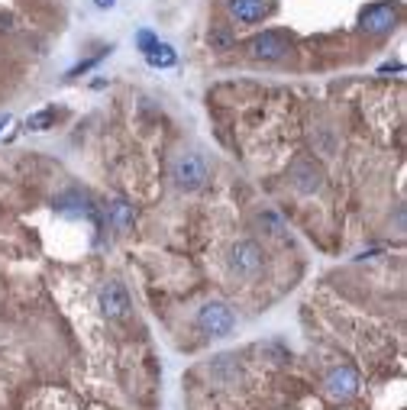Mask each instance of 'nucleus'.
<instances>
[{
  "label": "nucleus",
  "instance_id": "7",
  "mask_svg": "<svg viewBox=\"0 0 407 410\" xmlns=\"http://www.w3.org/2000/svg\"><path fill=\"white\" fill-rule=\"evenodd\" d=\"M395 20H397V10L391 7V3H372V7H365L362 10V30L365 32H388L391 26H395Z\"/></svg>",
  "mask_w": 407,
  "mask_h": 410
},
{
  "label": "nucleus",
  "instance_id": "15",
  "mask_svg": "<svg viewBox=\"0 0 407 410\" xmlns=\"http://www.w3.org/2000/svg\"><path fill=\"white\" fill-rule=\"evenodd\" d=\"M136 39H140V49H142V52H149V49H155V45H159V39H155L149 30H142Z\"/></svg>",
  "mask_w": 407,
  "mask_h": 410
},
{
  "label": "nucleus",
  "instance_id": "5",
  "mask_svg": "<svg viewBox=\"0 0 407 410\" xmlns=\"http://www.w3.org/2000/svg\"><path fill=\"white\" fill-rule=\"evenodd\" d=\"M291 184H294L300 194H314V191H320V184H323L320 165H314L311 158H298V162L291 165Z\"/></svg>",
  "mask_w": 407,
  "mask_h": 410
},
{
  "label": "nucleus",
  "instance_id": "13",
  "mask_svg": "<svg viewBox=\"0 0 407 410\" xmlns=\"http://www.w3.org/2000/svg\"><path fill=\"white\" fill-rule=\"evenodd\" d=\"M55 123V110L52 107H45V110H36V114L26 116V127L32 129V133H43V129H49Z\"/></svg>",
  "mask_w": 407,
  "mask_h": 410
},
{
  "label": "nucleus",
  "instance_id": "4",
  "mask_svg": "<svg viewBox=\"0 0 407 410\" xmlns=\"http://www.w3.org/2000/svg\"><path fill=\"white\" fill-rule=\"evenodd\" d=\"M230 265H233L236 274H243V278H256L258 268H262V249H258L256 242H236L233 246V255H230Z\"/></svg>",
  "mask_w": 407,
  "mask_h": 410
},
{
  "label": "nucleus",
  "instance_id": "16",
  "mask_svg": "<svg viewBox=\"0 0 407 410\" xmlns=\"http://www.w3.org/2000/svg\"><path fill=\"white\" fill-rule=\"evenodd\" d=\"M210 39H214V45H220V49H226V45H230V36H226V32H214Z\"/></svg>",
  "mask_w": 407,
  "mask_h": 410
},
{
  "label": "nucleus",
  "instance_id": "10",
  "mask_svg": "<svg viewBox=\"0 0 407 410\" xmlns=\"http://www.w3.org/2000/svg\"><path fill=\"white\" fill-rule=\"evenodd\" d=\"M133 217H136V211H133V204H126V200H117L113 207H110V223H113V230L123 233L133 226Z\"/></svg>",
  "mask_w": 407,
  "mask_h": 410
},
{
  "label": "nucleus",
  "instance_id": "8",
  "mask_svg": "<svg viewBox=\"0 0 407 410\" xmlns=\"http://www.w3.org/2000/svg\"><path fill=\"white\" fill-rule=\"evenodd\" d=\"M100 307H104V314H107L110 320L126 316V310H129L126 288H123L120 281H107V284H104V291H100Z\"/></svg>",
  "mask_w": 407,
  "mask_h": 410
},
{
  "label": "nucleus",
  "instance_id": "1",
  "mask_svg": "<svg viewBox=\"0 0 407 410\" xmlns=\"http://www.w3.org/2000/svg\"><path fill=\"white\" fill-rule=\"evenodd\" d=\"M172 178L182 191H197L204 181H207V165H204L201 155H182L175 162Z\"/></svg>",
  "mask_w": 407,
  "mask_h": 410
},
{
  "label": "nucleus",
  "instance_id": "14",
  "mask_svg": "<svg viewBox=\"0 0 407 410\" xmlns=\"http://www.w3.org/2000/svg\"><path fill=\"white\" fill-rule=\"evenodd\" d=\"M258 223L268 226L272 236H281V233H285V223H281V217H275V213H258Z\"/></svg>",
  "mask_w": 407,
  "mask_h": 410
},
{
  "label": "nucleus",
  "instance_id": "11",
  "mask_svg": "<svg viewBox=\"0 0 407 410\" xmlns=\"http://www.w3.org/2000/svg\"><path fill=\"white\" fill-rule=\"evenodd\" d=\"M55 207H58V213H65V217H81V213H91V207H87V200L81 197V194H65Z\"/></svg>",
  "mask_w": 407,
  "mask_h": 410
},
{
  "label": "nucleus",
  "instance_id": "18",
  "mask_svg": "<svg viewBox=\"0 0 407 410\" xmlns=\"http://www.w3.org/2000/svg\"><path fill=\"white\" fill-rule=\"evenodd\" d=\"M7 123H10V116H7V114H0V133H3V127H7Z\"/></svg>",
  "mask_w": 407,
  "mask_h": 410
},
{
  "label": "nucleus",
  "instance_id": "12",
  "mask_svg": "<svg viewBox=\"0 0 407 410\" xmlns=\"http://www.w3.org/2000/svg\"><path fill=\"white\" fill-rule=\"evenodd\" d=\"M146 62H149L152 68H172L175 65V49L172 45H165V43H159L155 49L146 52Z\"/></svg>",
  "mask_w": 407,
  "mask_h": 410
},
{
  "label": "nucleus",
  "instance_id": "17",
  "mask_svg": "<svg viewBox=\"0 0 407 410\" xmlns=\"http://www.w3.org/2000/svg\"><path fill=\"white\" fill-rule=\"evenodd\" d=\"M97 7H100V10H110V7H113V3H117V0H94Z\"/></svg>",
  "mask_w": 407,
  "mask_h": 410
},
{
  "label": "nucleus",
  "instance_id": "2",
  "mask_svg": "<svg viewBox=\"0 0 407 410\" xmlns=\"http://www.w3.org/2000/svg\"><path fill=\"white\" fill-rule=\"evenodd\" d=\"M197 323H201L210 336H226V333H233L236 316L230 314V307H223V304H204L201 310H197Z\"/></svg>",
  "mask_w": 407,
  "mask_h": 410
},
{
  "label": "nucleus",
  "instance_id": "3",
  "mask_svg": "<svg viewBox=\"0 0 407 410\" xmlns=\"http://www.w3.org/2000/svg\"><path fill=\"white\" fill-rule=\"evenodd\" d=\"M327 394L333 400H349L359 394V371L353 365H340L327 375Z\"/></svg>",
  "mask_w": 407,
  "mask_h": 410
},
{
  "label": "nucleus",
  "instance_id": "6",
  "mask_svg": "<svg viewBox=\"0 0 407 410\" xmlns=\"http://www.w3.org/2000/svg\"><path fill=\"white\" fill-rule=\"evenodd\" d=\"M249 49H252V55H256V58L275 62V58H281V55L288 52V39H285V32L268 30V32H262V36H256V39L249 43Z\"/></svg>",
  "mask_w": 407,
  "mask_h": 410
},
{
  "label": "nucleus",
  "instance_id": "9",
  "mask_svg": "<svg viewBox=\"0 0 407 410\" xmlns=\"http://www.w3.org/2000/svg\"><path fill=\"white\" fill-rule=\"evenodd\" d=\"M265 3L262 0H230V13H233L239 23H256L265 17Z\"/></svg>",
  "mask_w": 407,
  "mask_h": 410
}]
</instances>
